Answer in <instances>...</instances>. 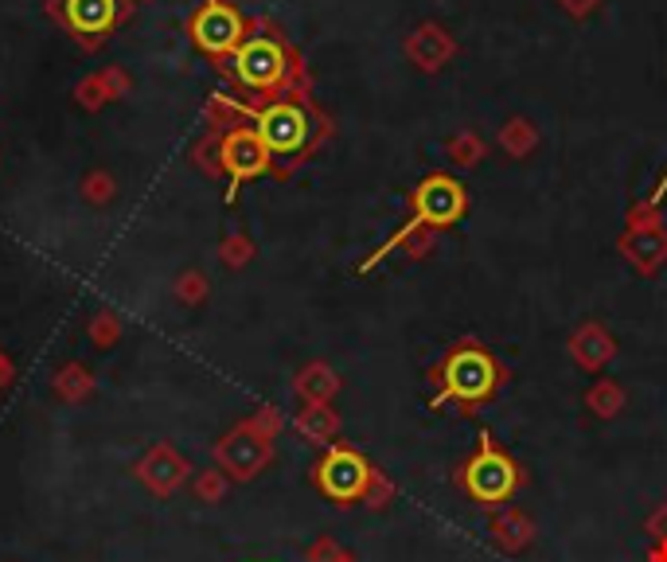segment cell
<instances>
[{
	"label": "cell",
	"instance_id": "9",
	"mask_svg": "<svg viewBox=\"0 0 667 562\" xmlns=\"http://www.w3.org/2000/svg\"><path fill=\"white\" fill-rule=\"evenodd\" d=\"M63 20L78 36H106L117 24V0H63Z\"/></svg>",
	"mask_w": 667,
	"mask_h": 562
},
{
	"label": "cell",
	"instance_id": "1",
	"mask_svg": "<svg viewBox=\"0 0 667 562\" xmlns=\"http://www.w3.org/2000/svg\"><path fill=\"white\" fill-rule=\"evenodd\" d=\"M231 71L242 87L254 90V94H273V90H281L285 75H290V51H285V43L273 31H254V36H246L234 48Z\"/></svg>",
	"mask_w": 667,
	"mask_h": 562
},
{
	"label": "cell",
	"instance_id": "5",
	"mask_svg": "<svg viewBox=\"0 0 667 562\" xmlns=\"http://www.w3.org/2000/svg\"><path fill=\"white\" fill-rule=\"evenodd\" d=\"M464 485L484 504H500L515 488V465L503 454H496L492 442H484L480 454L473 457V465L464 469Z\"/></svg>",
	"mask_w": 667,
	"mask_h": 562
},
{
	"label": "cell",
	"instance_id": "2",
	"mask_svg": "<svg viewBox=\"0 0 667 562\" xmlns=\"http://www.w3.org/2000/svg\"><path fill=\"white\" fill-rule=\"evenodd\" d=\"M254 133L261 137V145L270 149V156H297L300 149L309 145L312 137V117L305 106L281 98L261 110L258 122H254Z\"/></svg>",
	"mask_w": 667,
	"mask_h": 562
},
{
	"label": "cell",
	"instance_id": "6",
	"mask_svg": "<svg viewBox=\"0 0 667 562\" xmlns=\"http://www.w3.org/2000/svg\"><path fill=\"white\" fill-rule=\"evenodd\" d=\"M414 204H418V219L422 223H457L464 212V192L457 180H449V176H429L426 184L418 188L414 195Z\"/></svg>",
	"mask_w": 667,
	"mask_h": 562
},
{
	"label": "cell",
	"instance_id": "4",
	"mask_svg": "<svg viewBox=\"0 0 667 562\" xmlns=\"http://www.w3.org/2000/svg\"><path fill=\"white\" fill-rule=\"evenodd\" d=\"M496 387V363L480 348H461L445 368V391L461 403H480Z\"/></svg>",
	"mask_w": 667,
	"mask_h": 562
},
{
	"label": "cell",
	"instance_id": "8",
	"mask_svg": "<svg viewBox=\"0 0 667 562\" xmlns=\"http://www.w3.org/2000/svg\"><path fill=\"white\" fill-rule=\"evenodd\" d=\"M266 165H270V149L261 145V137L254 133V129H234V133H227V141H222V168L231 173V184L251 180V176H258Z\"/></svg>",
	"mask_w": 667,
	"mask_h": 562
},
{
	"label": "cell",
	"instance_id": "3",
	"mask_svg": "<svg viewBox=\"0 0 667 562\" xmlns=\"http://www.w3.org/2000/svg\"><path fill=\"white\" fill-rule=\"evenodd\" d=\"M192 39L200 43V51L215 59H231L234 48L246 39V24L227 0H207L204 9L192 16Z\"/></svg>",
	"mask_w": 667,
	"mask_h": 562
},
{
	"label": "cell",
	"instance_id": "7",
	"mask_svg": "<svg viewBox=\"0 0 667 562\" xmlns=\"http://www.w3.org/2000/svg\"><path fill=\"white\" fill-rule=\"evenodd\" d=\"M368 461L359 454H351V449H332L329 461L320 465V488L329 496H336V500H356L359 493H363V485H368Z\"/></svg>",
	"mask_w": 667,
	"mask_h": 562
}]
</instances>
